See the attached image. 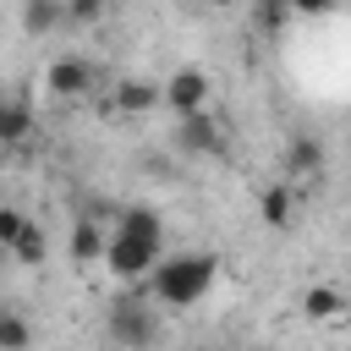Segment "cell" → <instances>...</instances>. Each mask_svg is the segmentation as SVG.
I'll list each match as a JSON object with an SVG mask.
<instances>
[{
  "label": "cell",
  "mask_w": 351,
  "mask_h": 351,
  "mask_svg": "<svg viewBox=\"0 0 351 351\" xmlns=\"http://www.w3.org/2000/svg\"><path fill=\"white\" fill-rule=\"evenodd\" d=\"M214 280H219V258L214 252H170L148 274V291H154V302L181 313V307H197L214 291Z\"/></svg>",
  "instance_id": "obj_1"
},
{
  "label": "cell",
  "mask_w": 351,
  "mask_h": 351,
  "mask_svg": "<svg viewBox=\"0 0 351 351\" xmlns=\"http://www.w3.org/2000/svg\"><path fill=\"white\" fill-rule=\"evenodd\" d=\"M203 99H208V71H197V66H181V71H170V77L159 82V104H170L181 121L197 115Z\"/></svg>",
  "instance_id": "obj_4"
},
{
  "label": "cell",
  "mask_w": 351,
  "mask_h": 351,
  "mask_svg": "<svg viewBox=\"0 0 351 351\" xmlns=\"http://www.w3.org/2000/svg\"><path fill=\"white\" fill-rule=\"evenodd\" d=\"M154 104H159V82H148V77L115 82V110H121V115H143V110H154Z\"/></svg>",
  "instance_id": "obj_10"
},
{
  "label": "cell",
  "mask_w": 351,
  "mask_h": 351,
  "mask_svg": "<svg viewBox=\"0 0 351 351\" xmlns=\"http://www.w3.org/2000/svg\"><path fill=\"white\" fill-rule=\"evenodd\" d=\"M346 291H335V285H307L302 291V313L313 318V324H335V318H346Z\"/></svg>",
  "instance_id": "obj_9"
},
{
  "label": "cell",
  "mask_w": 351,
  "mask_h": 351,
  "mask_svg": "<svg viewBox=\"0 0 351 351\" xmlns=\"http://www.w3.org/2000/svg\"><path fill=\"white\" fill-rule=\"evenodd\" d=\"M60 22H66V5L60 0H27L22 5V27L27 33H55Z\"/></svg>",
  "instance_id": "obj_14"
},
{
  "label": "cell",
  "mask_w": 351,
  "mask_h": 351,
  "mask_svg": "<svg viewBox=\"0 0 351 351\" xmlns=\"http://www.w3.org/2000/svg\"><path fill=\"white\" fill-rule=\"evenodd\" d=\"M115 230H126V236H148V241H165V219H159L154 208H143V203L121 208V225H115Z\"/></svg>",
  "instance_id": "obj_15"
},
{
  "label": "cell",
  "mask_w": 351,
  "mask_h": 351,
  "mask_svg": "<svg viewBox=\"0 0 351 351\" xmlns=\"http://www.w3.org/2000/svg\"><path fill=\"white\" fill-rule=\"evenodd\" d=\"M66 22H99V0H77V5H66Z\"/></svg>",
  "instance_id": "obj_18"
},
{
  "label": "cell",
  "mask_w": 351,
  "mask_h": 351,
  "mask_svg": "<svg viewBox=\"0 0 351 351\" xmlns=\"http://www.w3.org/2000/svg\"><path fill=\"white\" fill-rule=\"evenodd\" d=\"M33 346V324L16 307H0V351H27Z\"/></svg>",
  "instance_id": "obj_16"
},
{
  "label": "cell",
  "mask_w": 351,
  "mask_h": 351,
  "mask_svg": "<svg viewBox=\"0 0 351 351\" xmlns=\"http://www.w3.org/2000/svg\"><path fill=\"white\" fill-rule=\"evenodd\" d=\"M280 22H285V11H280V5H269V11H258V27H280Z\"/></svg>",
  "instance_id": "obj_19"
},
{
  "label": "cell",
  "mask_w": 351,
  "mask_h": 351,
  "mask_svg": "<svg viewBox=\"0 0 351 351\" xmlns=\"http://www.w3.org/2000/svg\"><path fill=\"white\" fill-rule=\"evenodd\" d=\"M176 148H181V154H219V148H225V132H219L214 115L197 110V115H186V121L176 126Z\"/></svg>",
  "instance_id": "obj_6"
},
{
  "label": "cell",
  "mask_w": 351,
  "mask_h": 351,
  "mask_svg": "<svg viewBox=\"0 0 351 351\" xmlns=\"http://www.w3.org/2000/svg\"><path fill=\"white\" fill-rule=\"evenodd\" d=\"M22 230H27V214H22V208H11V203H0V252H11Z\"/></svg>",
  "instance_id": "obj_17"
},
{
  "label": "cell",
  "mask_w": 351,
  "mask_h": 351,
  "mask_svg": "<svg viewBox=\"0 0 351 351\" xmlns=\"http://www.w3.org/2000/svg\"><path fill=\"white\" fill-rule=\"evenodd\" d=\"M33 132V104L16 93H0V143H22Z\"/></svg>",
  "instance_id": "obj_11"
},
{
  "label": "cell",
  "mask_w": 351,
  "mask_h": 351,
  "mask_svg": "<svg viewBox=\"0 0 351 351\" xmlns=\"http://www.w3.org/2000/svg\"><path fill=\"white\" fill-rule=\"evenodd\" d=\"M11 258H16L22 269H38V263L49 258V236H44V225H38V219H27V230L16 236V247H11Z\"/></svg>",
  "instance_id": "obj_13"
},
{
  "label": "cell",
  "mask_w": 351,
  "mask_h": 351,
  "mask_svg": "<svg viewBox=\"0 0 351 351\" xmlns=\"http://www.w3.org/2000/svg\"><path fill=\"white\" fill-rule=\"evenodd\" d=\"M104 241H110V236H104V225L82 214V219L71 225V241H66V252H71V263H82V269H88V263H104Z\"/></svg>",
  "instance_id": "obj_7"
},
{
  "label": "cell",
  "mask_w": 351,
  "mask_h": 351,
  "mask_svg": "<svg viewBox=\"0 0 351 351\" xmlns=\"http://www.w3.org/2000/svg\"><path fill=\"white\" fill-rule=\"evenodd\" d=\"M159 258H165V241H148V236L115 230V236L104 241V269H110L115 280H148V274L159 269Z\"/></svg>",
  "instance_id": "obj_2"
},
{
  "label": "cell",
  "mask_w": 351,
  "mask_h": 351,
  "mask_svg": "<svg viewBox=\"0 0 351 351\" xmlns=\"http://www.w3.org/2000/svg\"><path fill=\"white\" fill-rule=\"evenodd\" d=\"M258 214H263V225H274V230H291V219H296L291 181H274V186H263V192H258Z\"/></svg>",
  "instance_id": "obj_8"
},
{
  "label": "cell",
  "mask_w": 351,
  "mask_h": 351,
  "mask_svg": "<svg viewBox=\"0 0 351 351\" xmlns=\"http://www.w3.org/2000/svg\"><path fill=\"white\" fill-rule=\"evenodd\" d=\"M93 82H99V71H93V60H82V55H60V60H49V71H44V88H49L55 99H82V93H93Z\"/></svg>",
  "instance_id": "obj_5"
},
{
  "label": "cell",
  "mask_w": 351,
  "mask_h": 351,
  "mask_svg": "<svg viewBox=\"0 0 351 351\" xmlns=\"http://www.w3.org/2000/svg\"><path fill=\"white\" fill-rule=\"evenodd\" d=\"M324 170V143L318 137H291V148H285V176H318Z\"/></svg>",
  "instance_id": "obj_12"
},
{
  "label": "cell",
  "mask_w": 351,
  "mask_h": 351,
  "mask_svg": "<svg viewBox=\"0 0 351 351\" xmlns=\"http://www.w3.org/2000/svg\"><path fill=\"white\" fill-rule=\"evenodd\" d=\"M154 335H159V318H154V307H148L143 296H121V302H110V340H115V346H126V351H148Z\"/></svg>",
  "instance_id": "obj_3"
}]
</instances>
